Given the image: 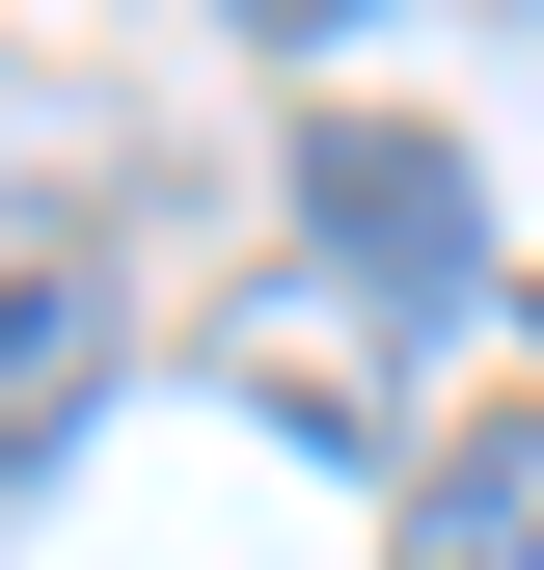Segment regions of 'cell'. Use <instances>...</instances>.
<instances>
[{"label": "cell", "instance_id": "obj_4", "mask_svg": "<svg viewBox=\"0 0 544 570\" xmlns=\"http://www.w3.org/2000/svg\"><path fill=\"white\" fill-rule=\"evenodd\" d=\"M245 28H272V55H327V28H381V0H245Z\"/></svg>", "mask_w": 544, "mask_h": 570}, {"label": "cell", "instance_id": "obj_3", "mask_svg": "<svg viewBox=\"0 0 544 570\" xmlns=\"http://www.w3.org/2000/svg\"><path fill=\"white\" fill-rule=\"evenodd\" d=\"M82 407H109V299H82V245H55V272H0V462H55Z\"/></svg>", "mask_w": 544, "mask_h": 570}, {"label": "cell", "instance_id": "obj_2", "mask_svg": "<svg viewBox=\"0 0 544 570\" xmlns=\"http://www.w3.org/2000/svg\"><path fill=\"white\" fill-rule=\"evenodd\" d=\"M408 570H544V407H463L408 462Z\"/></svg>", "mask_w": 544, "mask_h": 570}, {"label": "cell", "instance_id": "obj_1", "mask_svg": "<svg viewBox=\"0 0 544 570\" xmlns=\"http://www.w3.org/2000/svg\"><path fill=\"white\" fill-rule=\"evenodd\" d=\"M300 245L354 272L381 326H463V299H490V190H463L408 109H327V136H300Z\"/></svg>", "mask_w": 544, "mask_h": 570}]
</instances>
